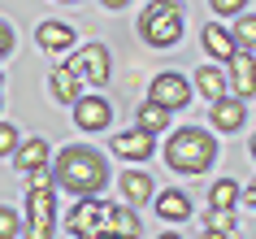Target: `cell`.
<instances>
[{
    "label": "cell",
    "mask_w": 256,
    "mask_h": 239,
    "mask_svg": "<svg viewBox=\"0 0 256 239\" xmlns=\"http://www.w3.org/2000/svg\"><path fill=\"white\" fill-rule=\"evenodd\" d=\"M52 174H56V187H66L70 196H100L108 183V161L87 144H70L56 152L52 161Z\"/></svg>",
    "instance_id": "1"
},
{
    "label": "cell",
    "mask_w": 256,
    "mask_h": 239,
    "mask_svg": "<svg viewBox=\"0 0 256 239\" xmlns=\"http://www.w3.org/2000/svg\"><path fill=\"white\" fill-rule=\"evenodd\" d=\"M213 161H217V139L204 126H182L165 144V165L174 174H204Z\"/></svg>",
    "instance_id": "2"
},
{
    "label": "cell",
    "mask_w": 256,
    "mask_h": 239,
    "mask_svg": "<svg viewBox=\"0 0 256 239\" xmlns=\"http://www.w3.org/2000/svg\"><path fill=\"white\" fill-rule=\"evenodd\" d=\"M139 35L152 48H174L182 40V5L178 0H152L139 14Z\"/></svg>",
    "instance_id": "3"
},
{
    "label": "cell",
    "mask_w": 256,
    "mask_h": 239,
    "mask_svg": "<svg viewBox=\"0 0 256 239\" xmlns=\"http://www.w3.org/2000/svg\"><path fill=\"white\" fill-rule=\"evenodd\" d=\"M108 213H113V204L100 196H78L74 200V209H70L66 226L74 239H104L108 235Z\"/></svg>",
    "instance_id": "4"
},
{
    "label": "cell",
    "mask_w": 256,
    "mask_h": 239,
    "mask_svg": "<svg viewBox=\"0 0 256 239\" xmlns=\"http://www.w3.org/2000/svg\"><path fill=\"white\" fill-rule=\"evenodd\" d=\"M70 66H74V74H78L87 87H104L108 74H113V61H108V48H104V44H87V48H78Z\"/></svg>",
    "instance_id": "5"
},
{
    "label": "cell",
    "mask_w": 256,
    "mask_h": 239,
    "mask_svg": "<svg viewBox=\"0 0 256 239\" xmlns=\"http://www.w3.org/2000/svg\"><path fill=\"white\" fill-rule=\"evenodd\" d=\"M148 100H156L161 109H187V100H191V83L178 74V70H161L156 79H152V87H148Z\"/></svg>",
    "instance_id": "6"
},
{
    "label": "cell",
    "mask_w": 256,
    "mask_h": 239,
    "mask_svg": "<svg viewBox=\"0 0 256 239\" xmlns=\"http://www.w3.org/2000/svg\"><path fill=\"white\" fill-rule=\"evenodd\" d=\"M108 122H113V105L104 96H82L74 105V126L78 131H104Z\"/></svg>",
    "instance_id": "7"
},
{
    "label": "cell",
    "mask_w": 256,
    "mask_h": 239,
    "mask_svg": "<svg viewBox=\"0 0 256 239\" xmlns=\"http://www.w3.org/2000/svg\"><path fill=\"white\" fill-rule=\"evenodd\" d=\"M208 118H213V131H239L243 122H248V105H243L239 96H222L208 105Z\"/></svg>",
    "instance_id": "8"
},
{
    "label": "cell",
    "mask_w": 256,
    "mask_h": 239,
    "mask_svg": "<svg viewBox=\"0 0 256 239\" xmlns=\"http://www.w3.org/2000/svg\"><path fill=\"white\" fill-rule=\"evenodd\" d=\"M226 66H230V87H234V96H239V100H248V96L256 92V57L248 53V48H239Z\"/></svg>",
    "instance_id": "9"
},
{
    "label": "cell",
    "mask_w": 256,
    "mask_h": 239,
    "mask_svg": "<svg viewBox=\"0 0 256 239\" xmlns=\"http://www.w3.org/2000/svg\"><path fill=\"white\" fill-rule=\"evenodd\" d=\"M152 148H156V139H152L148 131H122V135H113V152H118L122 161H148L152 157Z\"/></svg>",
    "instance_id": "10"
},
{
    "label": "cell",
    "mask_w": 256,
    "mask_h": 239,
    "mask_svg": "<svg viewBox=\"0 0 256 239\" xmlns=\"http://www.w3.org/2000/svg\"><path fill=\"white\" fill-rule=\"evenodd\" d=\"M48 87H52V96L61 100V105L74 109V105L82 100V87H87V83L74 74V66H52V74H48Z\"/></svg>",
    "instance_id": "11"
},
{
    "label": "cell",
    "mask_w": 256,
    "mask_h": 239,
    "mask_svg": "<svg viewBox=\"0 0 256 239\" xmlns=\"http://www.w3.org/2000/svg\"><path fill=\"white\" fill-rule=\"evenodd\" d=\"M48 157H52V148H48V139H22L18 144V152H14V161H18V174H30V170H44L48 165Z\"/></svg>",
    "instance_id": "12"
},
{
    "label": "cell",
    "mask_w": 256,
    "mask_h": 239,
    "mask_svg": "<svg viewBox=\"0 0 256 239\" xmlns=\"http://www.w3.org/2000/svg\"><path fill=\"white\" fill-rule=\"evenodd\" d=\"M204 53L213 57V61H230V57L239 53V44H234V35H230L226 27H217V22H208V27H204Z\"/></svg>",
    "instance_id": "13"
},
{
    "label": "cell",
    "mask_w": 256,
    "mask_h": 239,
    "mask_svg": "<svg viewBox=\"0 0 256 239\" xmlns=\"http://www.w3.org/2000/svg\"><path fill=\"white\" fill-rule=\"evenodd\" d=\"M35 40L48 53H66V48H74V27L70 22H40L35 27Z\"/></svg>",
    "instance_id": "14"
},
{
    "label": "cell",
    "mask_w": 256,
    "mask_h": 239,
    "mask_svg": "<svg viewBox=\"0 0 256 239\" xmlns=\"http://www.w3.org/2000/svg\"><path fill=\"white\" fill-rule=\"evenodd\" d=\"M122 196L130 200V204H148L152 196H156V187H152V174H144V170H126L122 174Z\"/></svg>",
    "instance_id": "15"
},
{
    "label": "cell",
    "mask_w": 256,
    "mask_h": 239,
    "mask_svg": "<svg viewBox=\"0 0 256 239\" xmlns=\"http://www.w3.org/2000/svg\"><path fill=\"white\" fill-rule=\"evenodd\" d=\"M196 87H200V96L213 105V100H222V96H226L230 74H226V70H217V66H200V70H196Z\"/></svg>",
    "instance_id": "16"
},
{
    "label": "cell",
    "mask_w": 256,
    "mask_h": 239,
    "mask_svg": "<svg viewBox=\"0 0 256 239\" xmlns=\"http://www.w3.org/2000/svg\"><path fill=\"white\" fill-rule=\"evenodd\" d=\"M26 213H30V222H52L56 217V187H35V191H26Z\"/></svg>",
    "instance_id": "17"
},
{
    "label": "cell",
    "mask_w": 256,
    "mask_h": 239,
    "mask_svg": "<svg viewBox=\"0 0 256 239\" xmlns=\"http://www.w3.org/2000/svg\"><path fill=\"white\" fill-rule=\"evenodd\" d=\"M156 213L165 222H182V217H191V196L187 191H161L156 196Z\"/></svg>",
    "instance_id": "18"
},
{
    "label": "cell",
    "mask_w": 256,
    "mask_h": 239,
    "mask_svg": "<svg viewBox=\"0 0 256 239\" xmlns=\"http://www.w3.org/2000/svg\"><path fill=\"white\" fill-rule=\"evenodd\" d=\"M135 126H139V131H148V135H161L165 126H170V109H161L156 100L139 105L135 109Z\"/></svg>",
    "instance_id": "19"
},
{
    "label": "cell",
    "mask_w": 256,
    "mask_h": 239,
    "mask_svg": "<svg viewBox=\"0 0 256 239\" xmlns=\"http://www.w3.org/2000/svg\"><path fill=\"white\" fill-rule=\"evenodd\" d=\"M243 196V187L234 183V178H217L213 187H208V209H234Z\"/></svg>",
    "instance_id": "20"
},
{
    "label": "cell",
    "mask_w": 256,
    "mask_h": 239,
    "mask_svg": "<svg viewBox=\"0 0 256 239\" xmlns=\"http://www.w3.org/2000/svg\"><path fill=\"white\" fill-rule=\"evenodd\" d=\"M144 226H139L135 209H122V204H113V213H108V235H118V239H135Z\"/></svg>",
    "instance_id": "21"
},
{
    "label": "cell",
    "mask_w": 256,
    "mask_h": 239,
    "mask_svg": "<svg viewBox=\"0 0 256 239\" xmlns=\"http://www.w3.org/2000/svg\"><path fill=\"white\" fill-rule=\"evenodd\" d=\"M230 35H234V44H239V48H248V53H252V48H256V18H252V14H239Z\"/></svg>",
    "instance_id": "22"
},
{
    "label": "cell",
    "mask_w": 256,
    "mask_h": 239,
    "mask_svg": "<svg viewBox=\"0 0 256 239\" xmlns=\"http://www.w3.org/2000/svg\"><path fill=\"white\" fill-rule=\"evenodd\" d=\"M204 230H234V209H208L204 213Z\"/></svg>",
    "instance_id": "23"
},
{
    "label": "cell",
    "mask_w": 256,
    "mask_h": 239,
    "mask_svg": "<svg viewBox=\"0 0 256 239\" xmlns=\"http://www.w3.org/2000/svg\"><path fill=\"white\" fill-rule=\"evenodd\" d=\"M18 235H22V217H18V209L0 204V239H18Z\"/></svg>",
    "instance_id": "24"
},
{
    "label": "cell",
    "mask_w": 256,
    "mask_h": 239,
    "mask_svg": "<svg viewBox=\"0 0 256 239\" xmlns=\"http://www.w3.org/2000/svg\"><path fill=\"white\" fill-rule=\"evenodd\" d=\"M18 144H22V139H18V131L9 126V122H0V157H14Z\"/></svg>",
    "instance_id": "25"
},
{
    "label": "cell",
    "mask_w": 256,
    "mask_h": 239,
    "mask_svg": "<svg viewBox=\"0 0 256 239\" xmlns=\"http://www.w3.org/2000/svg\"><path fill=\"white\" fill-rule=\"evenodd\" d=\"M26 178V191H35V187H56V174L44 165V170H30V174H22Z\"/></svg>",
    "instance_id": "26"
},
{
    "label": "cell",
    "mask_w": 256,
    "mask_h": 239,
    "mask_svg": "<svg viewBox=\"0 0 256 239\" xmlns=\"http://www.w3.org/2000/svg\"><path fill=\"white\" fill-rule=\"evenodd\" d=\"M213 5V14H222V18H239V14H248V0H208Z\"/></svg>",
    "instance_id": "27"
},
{
    "label": "cell",
    "mask_w": 256,
    "mask_h": 239,
    "mask_svg": "<svg viewBox=\"0 0 256 239\" xmlns=\"http://www.w3.org/2000/svg\"><path fill=\"white\" fill-rule=\"evenodd\" d=\"M26 239H52V222H26Z\"/></svg>",
    "instance_id": "28"
},
{
    "label": "cell",
    "mask_w": 256,
    "mask_h": 239,
    "mask_svg": "<svg viewBox=\"0 0 256 239\" xmlns=\"http://www.w3.org/2000/svg\"><path fill=\"white\" fill-rule=\"evenodd\" d=\"M9 53H14V31L0 22V57H9Z\"/></svg>",
    "instance_id": "29"
},
{
    "label": "cell",
    "mask_w": 256,
    "mask_h": 239,
    "mask_svg": "<svg viewBox=\"0 0 256 239\" xmlns=\"http://www.w3.org/2000/svg\"><path fill=\"white\" fill-rule=\"evenodd\" d=\"M243 200H248V209H256V178L248 183V191H243Z\"/></svg>",
    "instance_id": "30"
},
{
    "label": "cell",
    "mask_w": 256,
    "mask_h": 239,
    "mask_svg": "<svg viewBox=\"0 0 256 239\" xmlns=\"http://www.w3.org/2000/svg\"><path fill=\"white\" fill-rule=\"evenodd\" d=\"M204 239H230L226 230H204Z\"/></svg>",
    "instance_id": "31"
},
{
    "label": "cell",
    "mask_w": 256,
    "mask_h": 239,
    "mask_svg": "<svg viewBox=\"0 0 256 239\" xmlns=\"http://www.w3.org/2000/svg\"><path fill=\"white\" fill-rule=\"evenodd\" d=\"M100 5H104V9H122V5H126V0H100Z\"/></svg>",
    "instance_id": "32"
},
{
    "label": "cell",
    "mask_w": 256,
    "mask_h": 239,
    "mask_svg": "<svg viewBox=\"0 0 256 239\" xmlns=\"http://www.w3.org/2000/svg\"><path fill=\"white\" fill-rule=\"evenodd\" d=\"M248 152H252V161H256V135H252V144H248Z\"/></svg>",
    "instance_id": "33"
},
{
    "label": "cell",
    "mask_w": 256,
    "mask_h": 239,
    "mask_svg": "<svg viewBox=\"0 0 256 239\" xmlns=\"http://www.w3.org/2000/svg\"><path fill=\"white\" fill-rule=\"evenodd\" d=\"M161 239H182V235H174V230H165V235H161Z\"/></svg>",
    "instance_id": "34"
},
{
    "label": "cell",
    "mask_w": 256,
    "mask_h": 239,
    "mask_svg": "<svg viewBox=\"0 0 256 239\" xmlns=\"http://www.w3.org/2000/svg\"><path fill=\"white\" fill-rule=\"evenodd\" d=\"M56 5H74V0H56Z\"/></svg>",
    "instance_id": "35"
},
{
    "label": "cell",
    "mask_w": 256,
    "mask_h": 239,
    "mask_svg": "<svg viewBox=\"0 0 256 239\" xmlns=\"http://www.w3.org/2000/svg\"><path fill=\"white\" fill-rule=\"evenodd\" d=\"M104 239H118V235H104Z\"/></svg>",
    "instance_id": "36"
},
{
    "label": "cell",
    "mask_w": 256,
    "mask_h": 239,
    "mask_svg": "<svg viewBox=\"0 0 256 239\" xmlns=\"http://www.w3.org/2000/svg\"><path fill=\"white\" fill-rule=\"evenodd\" d=\"M0 87H4V79H0Z\"/></svg>",
    "instance_id": "37"
}]
</instances>
